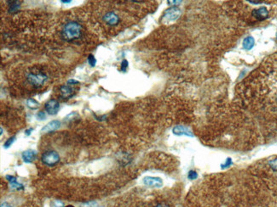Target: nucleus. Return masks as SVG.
<instances>
[{
	"label": "nucleus",
	"instance_id": "nucleus-30",
	"mask_svg": "<svg viewBox=\"0 0 277 207\" xmlns=\"http://www.w3.org/2000/svg\"><path fill=\"white\" fill-rule=\"evenodd\" d=\"M61 3H65V4H68V3H71L72 1L71 0H61Z\"/></svg>",
	"mask_w": 277,
	"mask_h": 207
},
{
	"label": "nucleus",
	"instance_id": "nucleus-10",
	"mask_svg": "<svg viewBox=\"0 0 277 207\" xmlns=\"http://www.w3.org/2000/svg\"><path fill=\"white\" fill-rule=\"evenodd\" d=\"M172 132L175 135H178V136L185 135V136H188V137H194V134L191 132V130L184 126H175L173 128Z\"/></svg>",
	"mask_w": 277,
	"mask_h": 207
},
{
	"label": "nucleus",
	"instance_id": "nucleus-14",
	"mask_svg": "<svg viewBox=\"0 0 277 207\" xmlns=\"http://www.w3.org/2000/svg\"><path fill=\"white\" fill-rule=\"evenodd\" d=\"M253 15H255L257 18L265 19L268 16V10L266 9V8L264 7L260 8L258 9H255L253 11Z\"/></svg>",
	"mask_w": 277,
	"mask_h": 207
},
{
	"label": "nucleus",
	"instance_id": "nucleus-7",
	"mask_svg": "<svg viewBox=\"0 0 277 207\" xmlns=\"http://www.w3.org/2000/svg\"><path fill=\"white\" fill-rule=\"evenodd\" d=\"M102 20L105 23H107L109 26H116L120 22V17L117 14H115L114 12L110 11L107 12V14H105L104 16L102 17Z\"/></svg>",
	"mask_w": 277,
	"mask_h": 207
},
{
	"label": "nucleus",
	"instance_id": "nucleus-28",
	"mask_svg": "<svg viewBox=\"0 0 277 207\" xmlns=\"http://www.w3.org/2000/svg\"><path fill=\"white\" fill-rule=\"evenodd\" d=\"M32 131H33V129H32V128H28V129H27V130L25 131V134H26L27 136H29Z\"/></svg>",
	"mask_w": 277,
	"mask_h": 207
},
{
	"label": "nucleus",
	"instance_id": "nucleus-18",
	"mask_svg": "<svg viewBox=\"0 0 277 207\" xmlns=\"http://www.w3.org/2000/svg\"><path fill=\"white\" fill-rule=\"evenodd\" d=\"M87 60H88V63H89V65H90V66H96V65H97V59H96L95 56H94L93 54H89V56H88V58H87Z\"/></svg>",
	"mask_w": 277,
	"mask_h": 207
},
{
	"label": "nucleus",
	"instance_id": "nucleus-27",
	"mask_svg": "<svg viewBox=\"0 0 277 207\" xmlns=\"http://www.w3.org/2000/svg\"><path fill=\"white\" fill-rule=\"evenodd\" d=\"M154 207H170L167 204H165V203H159V204H158L156 205Z\"/></svg>",
	"mask_w": 277,
	"mask_h": 207
},
{
	"label": "nucleus",
	"instance_id": "nucleus-16",
	"mask_svg": "<svg viewBox=\"0 0 277 207\" xmlns=\"http://www.w3.org/2000/svg\"><path fill=\"white\" fill-rule=\"evenodd\" d=\"M27 105L31 110H37L39 106V103L34 99H28L27 100Z\"/></svg>",
	"mask_w": 277,
	"mask_h": 207
},
{
	"label": "nucleus",
	"instance_id": "nucleus-15",
	"mask_svg": "<svg viewBox=\"0 0 277 207\" xmlns=\"http://www.w3.org/2000/svg\"><path fill=\"white\" fill-rule=\"evenodd\" d=\"M253 45H254V39L252 37H247L243 42V47L247 50H250L253 47Z\"/></svg>",
	"mask_w": 277,
	"mask_h": 207
},
{
	"label": "nucleus",
	"instance_id": "nucleus-5",
	"mask_svg": "<svg viewBox=\"0 0 277 207\" xmlns=\"http://www.w3.org/2000/svg\"><path fill=\"white\" fill-rule=\"evenodd\" d=\"M181 15V10L177 7H172L168 9L165 12L162 18V22L170 24L177 21Z\"/></svg>",
	"mask_w": 277,
	"mask_h": 207
},
{
	"label": "nucleus",
	"instance_id": "nucleus-13",
	"mask_svg": "<svg viewBox=\"0 0 277 207\" xmlns=\"http://www.w3.org/2000/svg\"><path fill=\"white\" fill-rule=\"evenodd\" d=\"M6 179L8 180V182L9 183L10 187H11L12 188H15V189H18V190H20V189H23V188H24L23 185L22 184V183H20L17 181L16 178L14 177V176L7 175V176H6Z\"/></svg>",
	"mask_w": 277,
	"mask_h": 207
},
{
	"label": "nucleus",
	"instance_id": "nucleus-4",
	"mask_svg": "<svg viewBox=\"0 0 277 207\" xmlns=\"http://www.w3.org/2000/svg\"><path fill=\"white\" fill-rule=\"evenodd\" d=\"M48 80V76L45 73H29L27 76V81L32 85L35 88L42 87L45 83V81Z\"/></svg>",
	"mask_w": 277,
	"mask_h": 207
},
{
	"label": "nucleus",
	"instance_id": "nucleus-23",
	"mask_svg": "<svg viewBox=\"0 0 277 207\" xmlns=\"http://www.w3.org/2000/svg\"><path fill=\"white\" fill-rule=\"evenodd\" d=\"M37 117L38 120L43 121V120H45V119L46 118V115H45V112H43V111H39V112L37 114Z\"/></svg>",
	"mask_w": 277,
	"mask_h": 207
},
{
	"label": "nucleus",
	"instance_id": "nucleus-12",
	"mask_svg": "<svg viewBox=\"0 0 277 207\" xmlns=\"http://www.w3.org/2000/svg\"><path fill=\"white\" fill-rule=\"evenodd\" d=\"M61 95L64 99H70L74 94V89L68 85H62L60 88Z\"/></svg>",
	"mask_w": 277,
	"mask_h": 207
},
{
	"label": "nucleus",
	"instance_id": "nucleus-26",
	"mask_svg": "<svg viewBox=\"0 0 277 207\" xmlns=\"http://www.w3.org/2000/svg\"><path fill=\"white\" fill-rule=\"evenodd\" d=\"M79 81H76L74 79H70L68 81V84H79Z\"/></svg>",
	"mask_w": 277,
	"mask_h": 207
},
{
	"label": "nucleus",
	"instance_id": "nucleus-8",
	"mask_svg": "<svg viewBox=\"0 0 277 207\" xmlns=\"http://www.w3.org/2000/svg\"><path fill=\"white\" fill-rule=\"evenodd\" d=\"M143 183L149 187L160 188L163 186V181L157 177H145L143 178Z\"/></svg>",
	"mask_w": 277,
	"mask_h": 207
},
{
	"label": "nucleus",
	"instance_id": "nucleus-21",
	"mask_svg": "<svg viewBox=\"0 0 277 207\" xmlns=\"http://www.w3.org/2000/svg\"><path fill=\"white\" fill-rule=\"evenodd\" d=\"M128 67V61L126 59H124L122 62H121V66H120V69L123 72H126V69Z\"/></svg>",
	"mask_w": 277,
	"mask_h": 207
},
{
	"label": "nucleus",
	"instance_id": "nucleus-3",
	"mask_svg": "<svg viewBox=\"0 0 277 207\" xmlns=\"http://www.w3.org/2000/svg\"><path fill=\"white\" fill-rule=\"evenodd\" d=\"M41 161L46 166H53L60 161V155L55 150H49L42 155Z\"/></svg>",
	"mask_w": 277,
	"mask_h": 207
},
{
	"label": "nucleus",
	"instance_id": "nucleus-29",
	"mask_svg": "<svg viewBox=\"0 0 277 207\" xmlns=\"http://www.w3.org/2000/svg\"><path fill=\"white\" fill-rule=\"evenodd\" d=\"M1 207H12L8 202H4V203H3L2 205H1Z\"/></svg>",
	"mask_w": 277,
	"mask_h": 207
},
{
	"label": "nucleus",
	"instance_id": "nucleus-17",
	"mask_svg": "<svg viewBox=\"0 0 277 207\" xmlns=\"http://www.w3.org/2000/svg\"><path fill=\"white\" fill-rule=\"evenodd\" d=\"M7 3H10L9 4V12L17 11L20 9V6H21L20 2H18V1H7Z\"/></svg>",
	"mask_w": 277,
	"mask_h": 207
},
{
	"label": "nucleus",
	"instance_id": "nucleus-24",
	"mask_svg": "<svg viewBox=\"0 0 277 207\" xmlns=\"http://www.w3.org/2000/svg\"><path fill=\"white\" fill-rule=\"evenodd\" d=\"M269 163H270V166H271L274 170H277V159L273 160V161H270Z\"/></svg>",
	"mask_w": 277,
	"mask_h": 207
},
{
	"label": "nucleus",
	"instance_id": "nucleus-2",
	"mask_svg": "<svg viewBox=\"0 0 277 207\" xmlns=\"http://www.w3.org/2000/svg\"><path fill=\"white\" fill-rule=\"evenodd\" d=\"M61 36L67 42H74L82 36V26L77 21H69L64 25L61 30Z\"/></svg>",
	"mask_w": 277,
	"mask_h": 207
},
{
	"label": "nucleus",
	"instance_id": "nucleus-1",
	"mask_svg": "<svg viewBox=\"0 0 277 207\" xmlns=\"http://www.w3.org/2000/svg\"><path fill=\"white\" fill-rule=\"evenodd\" d=\"M255 99L267 102L277 109V55L263 64L252 81Z\"/></svg>",
	"mask_w": 277,
	"mask_h": 207
},
{
	"label": "nucleus",
	"instance_id": "nucleus-22",
	"mask_svg": "<svg viewBox=\"0 0 277 207\" xmlns=\"http://www.w3.org/2000/svg\"><path fill=\"white\" fill-rule=\"evenodd\" d=\"M231 165H232V159H231V158H228V159L226 160L224 164L222 165V168L224 169V168L229 167V166H231Z\"/></svg>",
	"mask_w": 277,
	"mask_h": 207
},
{
	"label": "nucleus",
	"instance_id": "nucleus-31",
	"mask_svg": "<svg viewBox=\"0 0 277 207\" xmlns=\"http://www.w3.org/2000/svg\"><path fill=\"white\" fill-rule=\"evenodd\" d=\"M65 207H74V206H70V205H69V206H65Z\"/></svg>",
	"mask_w": 277,
	"mask_h": 207
},
{
	"label": "nucleus",
	"instance_id": "nucleus-25",
	"mask_svg": "<svg viewBox=\"0 0 277 207\" xmlns=\"http://www.w3.org/2000/svg\"><path fill=\"white\" fill-rule=\"evenodd\" d=\"M53 207H62V203L59 201H56L53 203Z\"/></svg>",
	"mask_w": 277,
	"mask_h": 207
},
{
	"label": "nucleus",
	"instance_id": "nucleus-20",
	"mask_svg": "<svg viewBox=\"0 0 277 207\" xmlns=\"http://www.w3.org/2000/svg\"><path fill=\"white\" fill-rule=\"evenodd\" d=\"M197 177H198V174H197L196 171H189V172L188 174V178L189 180H195V179L197 178Z\"/></svg>",
	"mask_w": 277,
	"mask_h": 207
},
{
	"label": "nucleus",
	"instance_id": "nucleus-11",
	"mask_svg": "<svg viewBox=\"0 0 277 207\" xmlns=\"http://www.w3.org/2000/svg\"><path fill=\"white\" fill-rule=\"evenodd\" d=\"M37 156V152L33 149H27L26 151H24L22 155L23 161L25 163H31L32 162Z\"/></svg>",
	"mask_w": 277,
	"mask_h": 207
},
{
	"label": "nucleus",
	"instance_id": "nucleus-19",
	"mask_svg": "<svg viewBox=\"0 0 277 207\" xmlns=\"http://www.w3.org/2000/svg\"><path fill=\"white\" fill-rule=\"evenodd\" d=\"M15 141V137H11V138H9V139L6 140V142L4 143V148H9L12 144H13V143Z\"/></svg>",
	"mask_w": 277,
	"mask_h": 207
},
{
	"label": "nucleus",
	"instance_id": "nucleus-6",
	"mask_svg": "<svg viewBox=\"0 0 277 207\" xmlns=\"http://www.w3.org/2000/svg\"><path fill=\"white\" fill-rule=\"evenodd\" d=\"M45 109L49 115L55 116L60 110V103L56 99H50L45 103Z\"/></svg>",
	"mask_w": 277,
	"mask_h": 207
},
{
	"label": "nucleus",
	"instance_id": "nucleus-32",
	"mask_svg": "<svg viewBox=\"0 0 277 207\" xmlns=\"http://www.w3.org/2000/svg\"><path fill=\"white\" fill-rule=\"evenodd\" d=\"M2 134H3V128L1 127V135H2Z\"/></svg>",
	"mask_w": 277,
	"mask_h": 207
},
{
	"label": "nucleus",
	"instance_id": "nucleus-9",
	"mask_svg": "<svg viewBox=\"0 0 277 207\" xmlns=\"http://www.w3.org/2000/svg\"><path fill=\"white\" fill-rule=\"evenodd\" d=\"M61 126V121L58 120H53L51 121L48 122L42 129H41V133H52L54 131H56Z\"/></svg>",
	"mask_w": 277,
	"mask_h": 207
}]
</instances>
